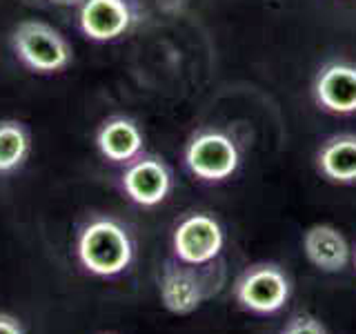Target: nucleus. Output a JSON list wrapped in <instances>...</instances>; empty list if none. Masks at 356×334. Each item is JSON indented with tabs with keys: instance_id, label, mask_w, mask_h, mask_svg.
<instances>
[{
	"instance_id": "nucleus-13",
	"label": "nucleus",
	"mask_w": 356,
	"mask_h": 334,
	"mask_svg": "<svg viewBox=\"0 0 356 334\" xmlns=\"http://www.w3.org/2000/svg\"><path fill=\"white\" fill-rule=\"evenodd\" d=\"M31 154V136L18 120H0V174H14Z\"/></svg>"
},
{
	"instance_id": "nucleus-11",
	"label": "nucleus",
	"mask_w": 356,
	"mask_h": 334,
	"mask_svg": "<svg viewBox=\"0 0 356 334\" xmlns=\"http://www.w3.org/2000/svg\"><path fill=\"white\" fill-rule=\"evenodd\" d=\"M145 136L136 120L127 116H114L105 120L96 132V148L105 161L127 165L143 154Z\"/></svg>"
},
{
	"instance_id": "nucleus-9",
	"label": "nucleus",
	"mask_w": 356,
	"mask_h": 334,
	"mask_svg": "<svg viewBox=\"0 0 356 334\" xmlns=\"http://www.w3.org/2000/svg\"><path fill=\"white\" fill-rule=\"evenodd\" d=\"M316 103L332 114H354L356 111V65L334 61L316 74Z\"/></svg>"
},
{
	"instance_id": "nucleus-7",
	"label": "nucleus",
	"mask_w": 356,
	"mask_h": 334,
	"mask_svg": "<svg viewBox=\"0 0 356 334\" xmlns=\"http://www.w3.org/2000/svg\"><path fill=\"white\" fill-rule=\"evenodd\" d=\"M174 176L167 163L159 156L140 154L138 159L125 165L120 174V189L131 203L140 207H156L170 196Z\"/></svg>"
},
{
	"instance_id": "nucleus-3",
	"label": "nucleus",
	"mask_w": 356,
	"mask_h": 334,
	"mask_svg": "<svg viewBox=\"0 0 356 334\" xmlns=\"http://www.w3.org/2000/svg\"><path fill=\"white\" fill-rule=\"evenodd\" d=\"M292 296V281L276 263H254L234 283V301L259 317L281 312Z\"/></svg>"
},
{
	"instance_id": "nucleus-19",
	"label": "nucleus",
	"mask_w": 356,
	"mask_h": 334,
	"mask_svg": "<svg viewBox=\"0 0 356 334\" xmlns=\"http://www.w3.org/2000/svg\"><path fill=\"white\" fill-rule=\"evenodd\" d=\"M100 334H114V332H100Z\"/></svg>"
},
{
	"instance_id": "nucleus-17",
	"label": "nucleus",
	"mask_w": 356,
	"mask_h": 334,
	"mask_svg": "<svg viewBox=\"0 0 356 334\" xmlns=\"http://www.w3.org/2000/svg\"><path fill=\"white\" fill-rule=\"evenodd\" d=\"M352 263H354V267H356V250L352 252Z\"/></svg>"
},
{
	"instance_id": "nucleus-5",
	"label": "nucleus",
	"mask_w": 356,
	"mask_h": 334,
	"mask_svg": "<svg viewBox=\"0 0 356 334\" xmlns=\"http://www.w3.org/2000/svg\"><path fill=\"white\" fill-rule=\"evenodd\" d=\"M222 248H225V232H222L220 223L205 212L183 216L172 232L174 259L187 265H209L218 259Z\"/></svg>"
},
{
	"instance_id": "nucleus-6",
	"label": "nucleus",
	"mask_w": 356,
	"mask_h": 334,
	"mask_svg": "<svg viewBox=\"0 0 356 334\" xmlns=\"http://www.w3.org/2000/svg\"><path fill=\"white\" fill-rule=\"evenodd\" d=\"M209 296L205 276L198 267L181 261H170L159 274V299L161 305L176 317H189L205 303Z\"/></svg>"
},
{
	"instance_id": "nucleus-10",
	"label": "nucleus",
	"mask_w": 356,
	"mask_h": 334,
	"mask_svg": "<svg viewBox=\"0 0 356 334\" xmlns=\"http://www.w3.org/2000/svg\"><path fill=\"white\" fill-rule=\"evenodd\" d=\"M303 252L307 261L321 272L337 274L348 270L352 263V248L343 232L327 223H318L312 225L303 234Z\"/></svg>"
},
{
	"instance_id": "nucleus-12",
	"label": "nucleus",
	"mask_w": 356,
	"mask_h": 334,
	"mask_svg": "<svg viewBox=\"0 0 356 334\" xmlns=\"http://www.w3.org/2000/svg\"><path fill=\"white\" fill-rule=\"evenodd\" d=\"M316 167L332 183H356V134L330 136L316 152Z\"/></svg>"
},
{
	"instance_id": "nucleus-15",
	"label": "nucleus",
	"mask_w": 356,
	"mask_h": 334,
	"mask_svg": "<svg viewBox=\"0 0 356 334\" xmlns=\"http://www.w3.org/2000/svg\"><path fill=\"white\" fill-rule=\"evenodd\" d=\"M0 334H27L22 321L9 312H0Z\"/></svg>"
},
{
	"instance_id": "nucleus-8",
	"label": "nucleus",
	"mask_w": 356,
	"mask_h": 334,
	"mask_svg": "<svg viewBox=\"0 0 356 334\" xmlns=\"http://www.w3.org/2000/svg\"><path fill=\"white\" fill-rule=\"evenodd\" d=\"M138 20L134 0H85L78 7V27L94 42H114Z\"/></svg>"
},
{
	"instance_id": "nucleus-14",
	"label": "nucleus",
	"mask_w": 356,
	"mask_h": 334,
	"mask_svg": "<svg viewBox=\"0 0 356 334\" xmlns=\"http://www.w3.org/2000/svg\"><path fill=\"white\" fill-rule=\"evenodd\" d=\"M281 334H327L325 326L316 319V317H312V315H296L289 319Z\"/></svg>"
},
{
	"instance_id": "nucleus-2",
	"label": "nucleus",
	"mask_w": 356,
	"mask_h": 334,
	"mask_svg": "<svg viewBox=\"0 0 356 334\" xmlns=\"http://www.w3.org/2000/svg\"><path fill=\"white\" fill-rule=\"evenodd\" d=\"M11 49L33 74L63 72L74 61V49L58 29L40 20H22L11 31Z\"/></svg>"
},
{
	"instance_id": "nucleus-4",
	"label": "nucleus",
	"mask_w": 356,
	"mask_h": 334,
	"mask_svg": "<svg viewBox=\"0 0 356 334\" xmlns=\"http://www.w3.org/2000/svg\"><path fill=\"white\" fill-rule=\"evenodd\" d=\"M185 165L198 181L220 183L236 174L241 165V150L229 134L203 129L187 143Z\"/></svg>"
},
{
	"instance_id": "nucleus-1",
	"label": "nucleus",
	"mask_w": 356,
	"mask_h": 334,
	"mask_svg": "<svg viewBox=\"0 0 356 334\" xmlns=\"http://www.w3.org/2000/svg\"><path fill=\"white\" fill-rule=\"evenodd\" d=\"M74 259L87 276L116 281L136 263V239L120 218L96 214L76 230Z\"/></svg>"
},
{
	"instance_id": "nucleus-16",
	"label": "nucleus",
	"mask_w": 356,
	"mask_h": 334,
	"mask_svg": "<svg viewBox=\"0 0 356 334\" xmlns=\"http://www.w3.org/2000/svg\"><path fill=\"white\" fill-rule=\"evenodd\" d=\"M49 5H58V7H81L85 0H47Z\"/></svg>"
},
{
	"instance_id": "nucleus-18",
	"label": "nucleus",
	"mask_w": 356,
	"mask_h": 334,
	"mask_svg": "<svg viewBox=\"0 0 356 334\" xmlns=\"http://www.w3.org/2000/svg\"><path fill=\"white\" fill-rule=\"evenodd\" d=\"M27 3H47V0H27Z\"/></svg>"
}]
</instances>
